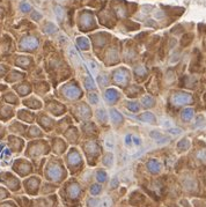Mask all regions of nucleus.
<instances>
[{"label": "nucleus", "instance_id": "f257e3e1", "mask_svg": "<svg viewBox=\"0 0 206 207\" xmlns=\"http://www.w3.org/2000/svg\"><path fill=\"white\" fill-rule=\"evenodd\" d=\"M192 113H193V111L191 109H187V110H184L182 112V118L184 121H189V119L192 118Z\"/></svg>", "mask_w": 206, "mask_h": 207}, {"label": "nucleus", "instance_id": "f03ea898", "mask_svg": "<svg viewBox=\"0 0 206 207\" xmlns=\"http://www.w3.org/2000/svg\"><path fill=\"white\" fill-rule=\"evenodd\" d=\"M192 35L191 34H188V35H185V36H183V38H182V45L183 46H187V45H189L190 43H191V40H192Z\"/></svg>", "mask_w": 206, "mask_h": 207}, {"label": "nucleus", "instance_id": "7ed1b4c3", "mask_svg": "<svg viewBox=\"0 0 206 207\" xmlns=\"http://www.w3.org/2000/svg\"><path fill=\"white\" fill-rule=\"evenodd\" d=\"M56 15H57V17H58V20L59 21H62L63 20V14H64V9L60 7V6H57L56 7Z\"/></svg>", "mask_w": 206, "mask_h": 207}, {"label": "nucleus", "instance_id": "20e7f679", "mask_svg": "<svg viewBox=\"0 0 206 207\" xmlns=\"http://www.w3.org/2000/svg\"><path fill=\"white\" fill-rule=\"evenodd\" d=\"M70 54H71V57L73 58L72 60L73 62H75L76 64H79V62H80V59H79V56L76 54V52L74 51V49H70Z\"/></svg>", "mask_w": 206, "mask_h": 207}, {"label": "nucleus", "instance_id": "39448f33", "mask_svg": "<svg viewBox=\"0 0 206 207\" xmlns=\"http://www.w3.org/2000/svg\"><path fill=\"white\" fill-rule=\"evenodd\" d=\"M110 205H111V201H110L109 197H105V198L102 200V202L100 204L99 207H110Z\"/></svg>", "mask_w": 206, "mask_h": 207}, {"label": "nucleus", "instance_id": "423d86ee", "mask_svg": "<svg viewBox=\"0 0 206 207\" xmlns=\"http://www.w3.org/2000/svg\"><path fill=\"white\" fill-rule=\"evenodd\" d=\"M150 135H151V137H152V138H154V139H156V140H158V139H161V138H162V135H161V134H160V133H159V132H155V131H153V132H151V134H150Z\"/></svg>", "mask_w": 206, "mask_h": 207}, {"label": "nucleus", "instance_id": "0eeeda50", "mask_svg": "<svg viewBox=\"0 0 206 207\" xmlns=\"http://www.w3.org/2000/svg\"><path fill=\"white\" fill-rule=\"evenodd\" d=\"M168 132L172 133V134H180V133H182V130L181 129H169Z\"/></svg>", "mask_w": 206, "mask_h": 207}, {"label": "nucleus", "instance_id": "6e6552de", "mask_svg": "<svg viewBox=\"0 0 206 207\" xmlns=\"http://www.w3.org/2000/svg\"><path fill=\"white\" fill-rule=\"evenodd\" d=\"M144 103H145V104H150V107H153L154 101H153L151 97H148V98H145V100H144Z\"/></svg>", "mask_w": 206, "mask_h": 207}, {"label": "nucleus", "instance_id": "1a4fd4ad", "mask_svg": "<svg viewBox=\"0 0 206 207\" xmlns=\"http://www.w3.org/2000/svg\"><path fill=\"white\" fill-rule=\"evenodd\" d=\"M78 43L80 44V46H81V48H85V49H87V48H88L87 42H82V38H79V40H78Z\"/></svg>", "mask_w": 206, "mask_h": 207}, {"label": "nucleus", "instance_id": "9d476101", "mask_svg": "<svg viewBox=\"0 0 206 207\" xmlns=\"http://www.w3.org/2000/svg\"><path fill=\"white\" fill-rule=\"evenodd\" d=\"M21 8H22L23 11H25V12H27V11H29V9H30V6H29L28 4H25V3H22V5H21Z\"/></svg>", "mask_w": 206, "mask_h": 207}, {"label": "nucleus", "instance_id": "9b49d317", "mask_svg": "<svg viewBox=\"0 0 206 207\" xmlns=\"http://www.w3.org/2000/svg\"><path fill=\"white\" fill-rule=\"evenodd\" d=\"M125 141H126V145H130V143H131V138H130V135H127V137H126Z\"/></svg>", "mask_w": 206, "mask_h": 207}, {"label": "nucleus", "instance_id": "f8f14e48", "mask_svg": "<svg viewBox=\"0 0 206 207\" xmlns=\"http://www.w3.org/2000/svg\"><path fill=\"white\" fill-rule=\"evenodd\" d=\"M133 141H134V143H136V145H140V139H138V138H133Z\"/></svg>", "mask_w": 206, "mask_h": 207}]
</instances>
